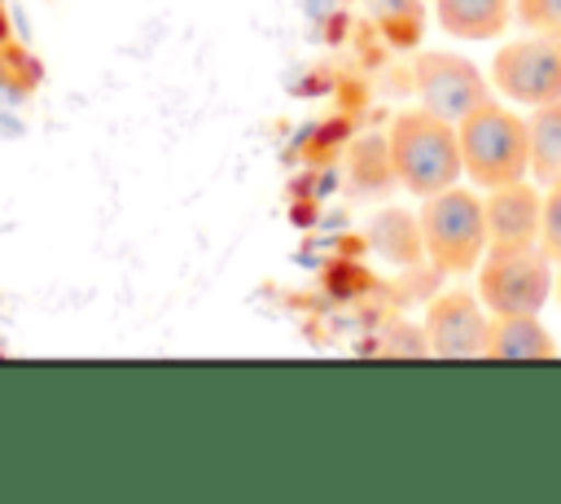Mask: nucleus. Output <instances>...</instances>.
<instances>
[{"instance_id":"4","label":"nucleus","mask_w":561,"mask_h":504,"mask_svg":"<svg viewBox=\"0 0 561 504\" xmlns=\"http://www.w3.org/2000/svg\"><path fill=\"white\" fill-rule=\"evenodd\" d=\"M552 259L535 245H486L478 263V298L491 316H539L552 298Z\"/></svg>"},{"instance_id":"14","label":"nucleus","mask_w":561,"mask_h":504,"mask_svg":"<svg viewBox=\"0 0 561 504\" xmlns=\"http://www.w3.org/2000/svg\"><path fill=\"white\" fill-rule=\"evenodd\" d=\"M539 250L561 263V184H552L543 193V210H539Z\"/></svg>"},{"instance_id":"5","label":"nucleus","mask_w":561,"mask_h":504,"mask_svg":"<svg viewBox=\"0 0 561 504\" xmlns=\"http://www.w3.org/2000/svg\"><path fill=\"white\" fill-rule=\"evenodd\" d=\"M491 92L517 105L561 101V35L530 31L526 39H508L491 53Z\"/></svg>"},{"instance_id":"9","label":"nucleus","mask_w":561,"mask_h":504,"mask_svg":"<svg viewBox=\"0 0 561 504\" xmlns=\"http://www.w3.org/2000/svg\"><path fill=\"white\" fill-rule=\"evenodd\" d=\"M557 342L539 316H491L482 359H552Z\"/></svg>"},{"instance_id":"7","label":"nucleus","mask_w":561,"mask_h":504,"mask_svg":"<svg viewBox=\"0 0 561 504\" xmlns=\"http://www.w3.org/2000/svg\"><path fill=\"white\" fill-rule=\"evenodd\" d=\"M486 320L491 311L482 307L478 294L469 289H443L425 307V346L438 359H482L486 346Z\"/></svg>"},{"instance_id":"11","label":"nucleus","mask_w":561,"mask_h":504,"mask_svg":"<svg viewBox=\"0 0 561 504\" xmlns=\"http://www.w3.org/2000/svg\"><path fill=\"white\" fill-rule=\"evenodd\" d=\"M526 140H530V180L552 188L561 184V101L535 105L526 118Z\"/></svg>"},{"instance_id":"2","label":"nucleus","mask_w":561,"mask_h":504,"mask_svg":"<svg viewBox=\"0 0 561 504\" xmlns=\"http://www.w3.org/2000/svg\"><path fill=\"white\" fill-rule=\"evenodd\" d=\"M456 140H460V167L478 188H495L530 175L526 118H517L500 101H482L473 114H465L456 123Z\"/></svg>"},{"instance_id":"12","label":"nucleus","mask_w":561,"mask_h":504,"mask_svg":"<svg viewBox=\"0 0 561 504\" xmlns=\"http://www.w3.org/2000/svg\"><path fill=\"white\" fill-rule=\"evenodd\" d=\"M368 241H373L377 250H386V259L412 263V259L421 254V224H416L412 215H403V210H386V215L373 219Z\"/></svg>"},{"instance_id":"8","label":"nucleus","mask_w":561,"mask_h":504,"mask_svg":"<svg viewBox=\"0 0 561 504\" xmlns=\"http://www.w3.org/2000/svg\"><path fill=\"white\" fill-rule=\"evenodd\" d=\"M539 210L543 197L526 180H508L486 188L482 219H486V245H535L539 241Z\"/></svg>"},{"instance_id":"15","label":"nucleus","mask_w":561,"mask_h":504,"mask_svg":"<svg viewBox=\"0 0 561 504\" xmlns=\"http://www.w3.org/2000/svg\"><path fill=\"white\" fill-rule=\"evenodd\" d=\"M552 302L561 307V272H557V280H552Z\"/></svg>"},{"instance_id":"1","label":"nucleus","mask_w":561,"mask_h":504,"mask_svg":"<svg viewBox=\"0 0 561 504\" xmlns=\"http://www.w3.org/2000/svg\"><path fill=\"white\" fill-rule=\"evenodd\" d=\"M386 158H390V175L412 197H434L465 175L456 127L430 110H399L390 118Z\"/></svg>"},{"instance_id":"3","label":"nucleus","mask_w":561,"mask_h":504,"mask_svg":"<svg viewBox=\"0 0 561 504\" xmlns=\"http://www.w3.org/2000/svg\"><path fill=\"white\" fill-rule=\"evenodd\" d=\"M421 250L443 276H469L478 272L486 254V219L482 197L469 188H443L434 197H421Z\"/></svg>"},{"instance_id":"13","label":"nucleus","mask_w":561,"mask_h":504,"mask_svg":"<svg viewBox=\"0 0 561 504\" xmlns=\"http://www.w3.org/2000/svg\"><path fill=\"white\" fill-rule=\"evenodd\" d=\"M513 22H522L526 31L561 35V0H513Z\"/></svg>"},{"instance_id":"10","label":"nucleus","mask_w":561,"mask_h":504,"mask_svg":"<svg viewBox=\"0 0 561 504\" xmlns=\"http://www.w3.org/2000/svg\"><path fill=\"white\" fill-rule=\"evenodd\" d=\"M434 18L451 39H495L513 22V0H434Z\"/></svg>"},{"instance_id":"6","label":"nucleus","mask_w":561,"mask_h":504,"mask_svg":"<svg viewBox=\"0 0 561 504\" xmlns=\"http://www.w3.org/2000/svg\"><path fill=\"white\" fill-rule=\"evenodd\" d=\"M412 88L421 96V110L447 118L451 127L465 114H473L482 101H491V79L469 57H456L443 48H421L412 57Z\"/></svg>"}]
</instances>
